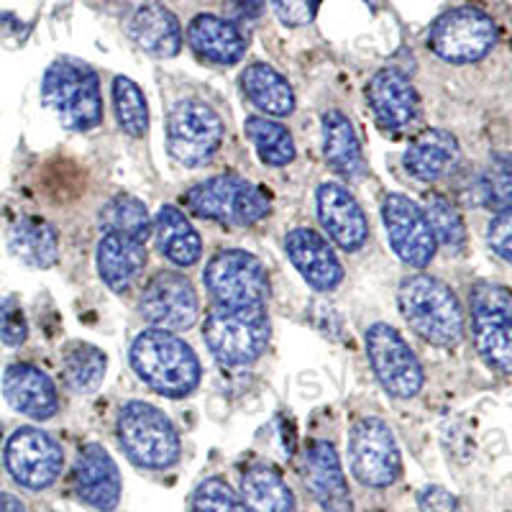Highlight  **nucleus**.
<instances>
[{
    "mask_svg": "<svg viewBox=\"0 0 512 512\" xmlns=\"http://www.w3.org/2000/svg\"><path fill=\"white\" fill-rule=\"evenodd\" d=\"M397 305L405 323L423 341L441 349H454L461 344L466 331L464 310L446 282L431 274H413L400 285Z\"/></svg>",
    "mask_w": 512,
    "mask_h": 512,
    "instance_id": "f257e3e1",
    "label": "nucleus"
},
{
    "mask_svg": "<svg viewBox=\"0 0 512 512\" xmlns=\"http://www.w3.org/2000/svg\"><path fill=\"white\" fill-rule=\"evenodd\" d=\"M131 367L146 387L164 397H187L198 390L200 361L190 344L162 328H146L131 344Z\"/></svg>",
    "mask_w": 512,
    "mask_h": 512,
    "instance_id": "f03ea898",
    "label": "nucleus"
},
{
    "mask_svg": "<svg viewBox=\"0 0 512 512\" xmlns=\"http://www.w3.org/2000/svg\"><path fill=\"white\" fill-rule=\"evenodd\" d=\"M41 103L67 131H90L103 121L98 72L75 57H59L41 80Z\"/></svg>",
    "mask_w": 512,
    "mask_h": 512,
    "instance_id": "7ed1b4c3",
    "label": "nucleus"
},
{
    "mask_svg": "<svg viewBox=\"0 0 512 512\" xmlns=\"http://www.w3.org/2000/svg\"><path fill=\"white\" fill-rule=\"evenodd\" d=\"M116 433L123 454L141 469L164 472L180 461L182 443L172 420L149 402L131 400L118 413Z\"/></svg>",
    "mask_w": 512,
    "mask_h": 512,
    "instance_id": "20e7f679",
    "label": "nucleus"
},
{
    "mask_svg": "<svg viewBox=\"0 0 512 512\" xmlns=\"http://www.w3.org/2000/svg\"><path fill=\"white\" fill-rule=\"evenodd\" d=\"M205 344L226 367H246L264 354L272 336L264 308H226L216 305L205 318Z\"/></svg>",
    "mask_w": 512,
    "mask_h": 512,
    "instance_id": "39448f33",
    "label": "nucleus"
},
{
    "mask_svg": "<svg viewBox=\"0 0 512 512\" xmlns=\"http://www.w3.org/2000/svg\"><path fill=\"white\" fill-rule=\"evenodd\" d=\"M185 205L195 216L228 226H254L269 216L267 195L239 175H221L200 182L185 195Z\"/></svg>",
    "mask_w": 512,
    "mask_h": 512,
    "instance_id": "423d86ee",
    "label": "nucleus"
},
{
    "mask_svg": "<svg viewBox=\"0 0 512 512\" xmlns=\"http://www.w3.org/2000/svg\"><path fill=\"white\" fill-rule=\"evenodd\" d=\"M497 44V24L492 16L472 6L451 8L433 21L428 47L451 64H472L487 57Z\"/></svg>",
    "mask_w": 512,
    "mask_h": 512,
    "instance_id": "0eeeda50",
    "label": "nucleus"
},
{
    "mask_svg": "<svg viewBox=\"0 0 512 512\" xmlns=\"http://www.w3.org/2000/svg\"><path fill=\"white\" fill-rule=\"evenodd\" d=\"M205 287L226 308H264L269 277L264 264L244 249L218 251L205 267Z\"/></svg>",
    "mask_w": 512,
    "mask_h": 512,
    "instance_id": "6e6552de",
    "label": "nucleus"
},
{
    "mask_svg": "<svg viewBox=\"0 0 512 512\" xmlns=\"http://www.w3.org/2000/svg\"><path fill=\"white\" fill-rule=\"evenodd\" d=\"M349 469L364 487L384 489L400 479L402 456L395 433L384 420L361 418L349 431Z\"/></svg>",
    "mask_w": 512,
    "mask_h": 512,
    "instance_id": "1a4fd4ad",
    "label": "nucleus"
},
{
    "mask_svg": "<svg viewBox=\"0 0 512 512\" xmlns=\"http://www.w3.org/2000/svg\"><path fill=\"white\" fill-rule=\"evenodd\" d=\"M221 141L223 121L208 103L198 98L177 100L167 121V149L175 162L200 167L213 159Z\"/></svg>",
    "mask_w": 512,
    "mask_h": 512,
    "instance_id": "9d476101",
    "label": "nucleus"
},
{
    "mask_svg": "<svg viewBox=\"0 0 512 512\" xmlns=\"http://www.w3.org/2000/svg\"><path fill=\"white\" fill-rule=\"evenodd\" d=\"M474 344L479 356L500 374L512 367V300L510 290L495 282H479L472 290Z\"/></svg>",
    "mask_w": 512,
    "mask_h": 512,
    "instance_id": "9b49d317",
    "label": "nucleus"
},
{
    "mask_svg": "<svg viewBox=\"0 0 512 512\" xmlns=\"http://www.w3.org/2000/svg\"><path fill=\"white\" fill-rule=\"evenodd\" d=\"M367 354L374 374L387 395L410 400L423 390V367L408 341L387 323H374L367 331Z\"/></svg>",
    "mask_w": 512,
    "mask_h": 512,
    "instance_id": "f8f14e48",
    "label": "nucleus"
},
{
    "mask_svg": "<svg viewBox=\"0 0 512 512\" xmlns=\"http://www.w3.org/2000/svg\"><path fill=\"white\" fill-rule=\"evenodd\" d=\"M6 469L13 482L31 492L49 489L64 469V451L47 431L24 425L6 443Z\"/></svg>",
    "mask_w": 512,
    "mask_h": 512,
    "instance_id": "ddd939ff",
    "label": "nucleus"
},
{
    "mask_svg": "<svg viewBox=\"0 0 512 512\" xmlns=\"http://www.w3.org/2000/svg\"><path fill=\"white\" fill-rule=\"evenodd\" d=\"M382 221L392 251L408 267L423 269L436 256V239L423 208L405 195H387L382 203Z\"/></svg>",
    "mask_w": 512,
    "mask_h": 512,
    "instance_id": "4468645a",
    "label": "nucleus"
},
{
    "mask_svg": "<svg viewBox=\"0 0 512 512\" xmlns=\"http://www.w3.org/2000/svg\"><path fill=\"white\" fill-rule=\"evenodd\" d=\"M139 308L152 328L162 331H185L200 313L198 292L180 272L154 274L141 292Z\"/></svg>",
    "mask_w": 512,
    "mask_h": 512,
    "instance_id": "2eb2a0df",
    "label": "nucleus"
},
{
    "mask_svg": "<svg viewBox=\"0 0 512 512\" xmlns=\"http://www.w3.org/2000/svg\"><path fill=\"white\" fill-rule=\"evenodd\" d=\"M303 484L323 512H354V500L346 482L344 466L336 446L328 441H313L303 454Z\"/></svg>",
    "mask_w": 512,
    "mask_h": 512,
    "instance_id": "dca6fc26",
    "label": "nucleus"
},
{
    "mask_svg": "<svg viewBox=\"0 0 512 512\" xmlns=\"http://www.w3.org/2000/svg\"><path fill=\"white\" fill-rule=\"evenodd\" d=\"M75 495L98 512H113L121 502L123 482L118 464L100 443H88L77 456L72 472Z\"/></svg>",
    "mask_w": 512,
    "mask_h": 512,
    "instance_id": "f3484780",
    "label": "nucleus"
},
{
    "mask_svg": "<svg viewBox=\"0 0 512 512\" xmlns=\"http://www.w3.org/2000/svg\"><path fill=\"white\" fill-rule=\"evenodd\" d=\"M320 226L344 251H359L369 236V223L356 198L338 182H323L315 195Z\"/></svg>",
    "mask_w": 512,
    "mask_h": 512,
    "instance_id": "a211bd4d",
    "label": "nucleus"
},
{
    "mask_svg": "<svg viewBox=\"0 0 512 512\" xmlns=\"http://www.w3.org/2000/svg\"><path fill=\"white\" fill-rule=\"evenodd\" d=\"M369 108L384 131H405L418 118V93L413 82L395 67H384L372 77L367 88Z\"/></svg>",
    "mask_w": 512,
    "mask_h": 512,
    "instance_id": "6ab92c4d",
    "label": "nucleus"
},
{
    "mask_svg": "<svg viewBox=\"0 0 512 512\" xmlns=\"http://www.w3.org/2000/svg\"><path fill=\"white\" fill-rule=\"evenodd\" d=\"M285 251L292 267L315 290L331 292L344 280V267L338 262L336 251L318 231H310V228L290 231L285 239Z\"/></svg>",
    "mask_w": 512,
    "mask_h": 512,
    "instance_id": "aec40b11",
    "label": "nucleus"
},
{
    "mask_svg": "<svg viewBox=\"0 0 512 512\" xmlns=\"http://www.w3.org/2000/svg\"><path fill=\"white\" fill-rule=\"evenodd\" d=\"M3 395L16 413L34 420H49L59 410V395L52 377L34 364H11L3 374Z\"/></svg>",
    "mask_w": 512,
    "mask_h": 512,
    "instance_id": "412c9836",
    "label": "nucleus"
},
{
    "mask_svg": "<svg viewBox=\"0 0 512 512\" xmlns=\"http://www.w3.org/2000/svg\"><path fill=\"white\" fill-rule=\"evenodd\" d=\"M187 44L200 59L213 64H236L244 59L249 41L233 21L213 13H200L187 26Z\"/></svg>",
    "mask_w": 512,
    "mask_h": 512,
    "instance_id": "4be33fe9",
    "label": "nucleus"
},
{
    "mask_svg": "<svg viewBox=\"0 0 512 512\" xmlns=\"http://www.w3.org/2000/svg\"><path fill=\"white\" fill-rule=\"evenodd\" d=\"M128 36L136 47L159 59L177 57L182 49V26L177 16L162 3H144L128 18Z\"/></svg>",
    "mask_w": 512,
    "mask_h": 512,
    "instance_id": "5701e85b",
    "label": "nucleus"
},
{
    "mask_svg": "<svg viewBox=\"0 0 512 512\" xmlns=\"http://www.w3.org/2000/svg\"><path fill=\"white\" fill-rule=\"evenodd\" d=\"M459 141L443 128H425L405 152V167L420 182H436L459 164Z\"/></svg>",
    "mask_w": 512,
    "mask_h": 512,
    "instance_id": "b1692460",
    "label": "nucleus"
},
{
    "mask_svg": "<svg viewBox=\"0 0 512 512\" xmlns=\"http://www.w3.org/2000/svg\"><path fill=\"white\" fill-rule=\"evenodd\" d=\"M146 267V249L141 241L118 233H103L98 241V274L113 292H123L139 280Z\"/></svg>",
    "mask_w": 512,
    "mask_h": 512,
    "instance_id": "393cba45",
    "label": "nucleus"
},
{
    "mask_svg": "<svg viewBox=\"0 0 512 512\" xmlns=\"http://www.w3.org/2000/svg\"><path fill=\"white\" fill-rule=\"evenodd\" d=\"M239 497L246 512H297L290 484L272 464H251L241 474Z\"/></svg>",
    "mask_w": 512,
    "mask_h": 512,
    "instance_id": "a878e982",
    "label": "nucleus"
},
{
    "mask_svg": "<svg viewBox=\"0 0 512 512\" xmlns=\"http://www.w3.org/2000/svg\"><path fill=\"white\" fill-rule=\"evenodd\" d=\"M152 231L157 236V246L162 256L177 267H192L203 256L200 233L192 228L187 216L175 205H162L157 218L152 221Z\"/></svg>",
    "mask_w": 512,
    "mask_h": 512,
    "instance_id": "bb28decb",
    "label": "nucleus"
},
{
    "mask_svg": "<svg viewBox=\"0 0 512 512\" xmlns=\"http://www.w3.org/2000/svg\"><path fill=\"white\" fill-rule=\"evenodd\" d=\"M241 90L267 118L290 116L295 111L292 85L272 64L254 62L241 72Z\"/></svg>",
    "mask_w": 512,
    "mask_h": 512,
    "instance_id": "cd10ccee",
    "label": "nucleus"
},
{
    "mask_svg": "<svg viewBox=\"0 0 512 512\" xmlns=\"http://www.w3.org/2000/svg\"><path fill=\"white\" fill-rule=\"evenodd\" d=\"M323 157L338 175L349 177V180H359L367 172L359 136L341 111L323 113Z\"/></svg>",
    "mask_w": 512,
    "mask_h": 512,
    "instance_id": "c85d7f7f",
    "label": "nucleus"
},
{
    "mask_svg": "<svg viewBox=\"0 0 512 512\" xmlns=\"http://www.w3.org/2000/svg\"><path fill=\"white\" fill-rule=\"evenodd\" d=\"M8 249L18 262L36 269H49L59 259L57 228L44 218H21L8 231Z\"/></svg>",
    "mask_w": 512,
    "mask_h": 512,
    "instance_id": "c756f323",
    "label": "nucleus"
},
{
    "mask_svg": "<svg viewBox=\"0 0 512 512\" xmlns=\"http://www.w3.org/2000/svg\"><path fill=\"white\" fill-rule=\"evenodd\" d=\"M105 369H108V359L98 346L85 344V341H72V344L64 346L62 374L72 392L85 395V392L98 390L105 377Z\"/></svg>",
    "mask_w": 512,
    "mask_h": 512,
    "instance_id": "7c9ffc66",
    "label": "nucleus"
},
{
    "mask_svg": "<svg viewBox=\"0 0 512 512\" xmlns=\"http://www.w3.org/2000/svg\"><path fill=\"white\" fill-rule=\"evenodd\" d=\"M244 131L256 154L269 167H287L295 159V139L280 121L267 116L246 118Z\"/></svg>",
    "mask_w": 512,
    "mask_h": 512,
    "instance_id": "2f4dec72",
    "label": "nucleus"
},
{
    "mask_svg": "<svg viewBox=\"0 0 512 512\" xmlns=\"http://www.w3.org/2000/svg\"><path fill=\"white\" fill-rule=\"evenodd\" d=\"M100 228L105 233H118V236L144 244L152 233V216L134 195H116L100 210Z\"/></svg>",
    "mask_w": 512,
    "mask_h": 512,
    "instance_id": "473e14b6",
    "label": "nucleus"
},
{
    "mask_svg": "<svg viewBox=\"0 0 512 512\" xmlns=\"http://www.w3.org/2000/svg\"><path fill=\"white\" fill-rule=\"evenodd\" d=\"M423 213L428 218V226H431L436 246H446L454 254H461L466 249V239L469 236H466L464 218H461V213L454 208L451 200H446L443 195H428Z\"/></svg>",
    "mask_w": 512,
    "mask_h": 512,
    "instance_id": "72a5a7b5",
    "label": "nucleus"
},
{
    "mask_svg": "<svg viewBox=\"0 0 512 512\" xmlns=\"http://www.w3.org/2000/svg\"><path fill=\"white\" fill-rule=\"evenodd\" d=\"M113 108H116L118 126L128 136L139 139V136L146 134V128H149V105H146L144 90L131 77H116L113 80Z\"/></svg>",
    "mask_w": 512,
    "mask_h": 512,
    "instance_id": "f704fd0d",
    "label": "nucleus"
},
{
    "mask_svg": "<svg viewBox=\"0 0 512 512\" xmlns=\"http://www.w3.org/2000/svg\"><path fill=\"white\" fill-rule=\"evenodd\" d=\"M192 512H246L239 492L223 477H208L192 495Z\"/></svg>",
    "mask_w": 512,
    "mask_h": 512,
    "instance_id": "c9c22d12",
    "label": "nucleus"
},
{
    "mask_svg": "<svg viewBox=\"0 0 512 512\" xmlns=\"http://www.w3.org/2000/svg\"><path fill=\"white\" fill-rule=\"evenodd\" d=\"M26 336H29V323H26V313L18 297H3L0 300V341L6 346H21Z\"/></svg>",
    "mask_w": 512,
    "mask_h": 512,
    "instance_id": "e433bc0d",
    "label": "nucleus"
},
{
    "mask_svg": "<svg viewBox=\"0 0 512 512\" xmlns=\"http://www.w3.org/2000/svg\"><path fill=\"white\" fill-rule=\"evenodd\" d=\"M510 162L505 157H497L484 177V192H487L489 203H495L497 210L510 208Z\"/></svg>",
    "mask_w": 512,
    "mask_h": 512,
    "instance_id": "4c0bfd02",
    "label": "nucleus"
},
{
    "mask_svg": "<svg viewBox=\"0 0 512 512\" xmlns=\"http://www.w3.org/2000/svg\"><path fill=\"white\" fill-rule=\"evenodd\" d=\"M487 241L500 259L510 262L512 259V210L510 208L497 210L495 218L489 221Z\"/></svg>",
    "mask_w": 512,
    "mask_h": 512,
    "instance_id": "58836bf2",
    "label": "nucleus"
},
{
    "mask_svg": "<svg viewBox=\"0 0 512 512\" xmlns=\"http://www.w3.org/2000/svg\"><path fill=\"white\" fill-rule=\"evenodd\" d=\"M269 3H272L277 18L290 29H300V26H308L315 21V13L308 0H269Z\"/></svg>",
    "mask_w": 512,
    "mask_h": 512,
    "instance_id": "ea45409f",
    "label": "nucleus"
},
{
    "mask_svg": "<svg viewBox=\"0 0 512 512\" xmlns=\"http://www.w3.org/2000/svg\"><path fill=\"white\" fill-rule=\"evenodd\" d=\"M420 512H459V502L441 484H428L418 492Z\"/></svg>",
    "mask_w": 512,
    "mask_h": 512,
    "instance_id": "a19ab883",
    "label": "nucleus"
},
{
    "mask_svg": "<svg viewBox=\"0 0 512 512\" xmlns=\"http://www.w3.org/2000/svg\"><path fill=\"white\" fill-rule=\"evenodd\" d=\"M0 512H26V507L16 495L0 492Z\"/></svg>",
    "mask_w": 512,
    "mask_h": 512,
    "instance_id": "79ce46f5",
    "label": "nucleus"
},
{
    "mask_svg": "<svg viewBox=\"0 0 512 512\" xmlns=\"http://www.w3.org/2000/svg\"><path fill=\"white\" fill-rule=\"evenodd\" d=\"M239 11L241 16H259L262 13V6H264V0H239Z\"/></svg>",
    "mask_w": 512,
    "mask_h": 512,
    "instance_id": "37998d69",
    "label": "nucleus"
},
{
    "mask_svg": "<svg viewBox=\"0 0 512 512\" xmlns=\"http://www.w3.org/2000/svg\"><path fill=\"white\" fill-rule=\"evenodd\" d=\"M310 3V8H313V13L315 16H318V8H320V3H323V0H308ZM364 3H367V6H377V0H364Z\"/></svg>",
    "mask_w": 512,
    "mask_h": 512,
    "instance_id": "c03bdc74",
    "label": "nucleus"
}]
</instances>
